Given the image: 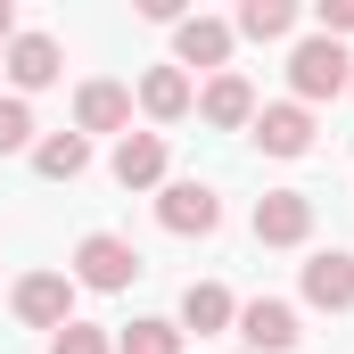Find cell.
<instances>
[{
    "label": "cell",
    "mask_w": 354,
    "mask_h": 354,
    "mask_svg": "<svg viewBox=\"0 0 354 354\" xmlns=\"http://www.w3.org/2000/svg\"><path fill=\"white\" fill-rule=\"evenodd\" d=\"M157 223H165L174 239H206V231L223 223V198H214L206 181H165V198H157Z\"/></svg>",
    "instance_id": "277c9868"
},
{
    "label": "cell",
    "mask_w": 354,
    "mask_h": 354,
    "mask_svg": "<svg viewBox=\"0 0 354 354\" xmlns=\"http://www.w3.org/2000/svg\"><path fill=\"white\" fill-rule=\"evenodd\" d=\"M231 41H239V33H231L223 17H181L174 25V66H223Z\"/></svg>",
    "instance_id": "30bf717a"
},
{
    "label": "cell",
    "mask_w": 354,
    "mask_h": 354,
    "mask_svg": "<svg viewBox=\"0 0 354 354\" xmlns=\"http://www.w3.org/2000/svg\"><path fill=\"white\" fill-rule=\"evenodd\" d=\"M58 75H66V58H58L50 33H17V41H8V83L17 91H50Z\"/></svg>",
    "instance_id": "9c48e42d"
},
{
    "label": "cell",
    "mask_w": 354,
    "mask_h": 354,
    "mask_svg": "<svg viewBox=\"0 0 354 354\" xmlns=\"http://www.w3.org/2000/svg\"><path fill=\"white\" fill-rule=\"evenodd\" d=\"M140 107H149L157 124H181V115L198 107V91H189L181 66H149V75H140Z\"/></svg>",
    "instance_id": "9a60e30c"
},
{
    "label": "cell",
    "mask_w": 354,
    "mask_h": 354,
    "mask_svg": "<svg viewBox=\"0 0 354 354\" xmlns=\"http://www.w3.org/2000/svg\"><path fill=\"white\" fill-rule=\"evenodd\" d=\"M305 305H322V313H346L354 305V256L346 248H322L305 264Z\"/></svg>",
    "instance_id": "ba28073f"
},
{
    "label": "cell",
    "mask_w": 354,
    "mask_h": 354,
    "mask_svg": "<svg viewBox=\"0 0 354 354\" xmlns=\"http://www.w3.org/2000/svg\"><path fill=\"white\" fill-rule=\"evenodd\" d=\"M115 181L124 189H157L165 181V132H124L115 140Z\"/></svg>",
    "instance_id": "8fae6325"
},
{
    "label": "cell",
    "mask_w": 354,
    "mask_h": 354,
    "mask_svg": "<svg viewBox=\"0 0 354 354\" xmlns=\"http://www.w3.org/2000/svg\"><path fill=\"white\" fill-rule=\"evenodd\" d=\"M198 115H206V124H223V132L256 124V91H248V75H214V83L198 91Z\"/></svg>",
    "instance_id": "5bb4252c"
},
{
    "label": "cell",
    "mask_w": 354,
    "mask_h": 354,
    "mask_svg": "<svg viewBox=\"0 0 354 354\" xmlns=\"http://www.w3.org/2000/svg\"><path fill=\"white\" fill-rule=\"evenodd\" d=\"M231 322H239V305H231L223 280H189V288H181V330L214 338V330H231Z\"/></svg>",
    "instance_id": "4fadbf2b"
},
{
    "label": "cell",
    "mask_w": 354,
    "mask_h": 354,
    "mask_svg": "<svg viewBox=\"0 0 354 354\" xmlns=\"http://www.w3.org/2000/svg\"><path fill=\"white\" fill-rule=\"evenodd\" d=\"M231 33H248V41H288V33H297V0H248Z\"/></svg>",
    "instance_id": "e0dca14e"
},
{
    "label": "cell",
    "mask_w": 354,
    "mask_h": 354,
    "mask_svg": "<svg viewBox=\"0 0 354 354\" xmlns=\"http://www.w3.org/2000/svg\"><path fill=\"white\" fill-rule=\"evenodd\" d=\"M256 149L264 157H305L313 149V107H297V99H280V107H256Z\"/></svg>",
    "instance_id": "52a82bcc"
},
{
    "label": "cell",
    "mask_w": 354,
    "mask_h": 354,
    "mask_svg": "<svg viewBox=\"0 0 354 354\" xmlns=\"http://www.w3.org/2000/svg\"><path fill=\"white\" fill-rule=\"evenodd\" d=\"M75 280L83 288H132L140 280V248L115 239V231H91L83 248H75Z\"/></svg>",
    "instance_id": "3957f363"
},
{
    "label": "cell",
    "mask_w": 354,
    "mask_h": 354,
    "mask_svg": "<svg viewBox=\"0 0 354 354\" xmlns=\"http://www.w3.org/2000/svg\"><path fill=\"white\" fill-rule=\"evenodd\" d=\"M91 165V140L83 132H50V140H33V174L41 181H75Z\"/></svg>",
    "instance_id": "2e32d148"
},
{
    "label": "cell",
    "mask_w": 354,
    "mask_h": 354,
    "mask_svg": "<svg viewBox=\"0 0 354 354\" xmlns=\"http://www.w3.org/2000/svg\"><path fill=\"white\" fill-rule=\"evenodd\" d=\"M115 354H181V322H132L115 338Z\"/></svg>",
    "instance_id": "ac0fdd59"
},
{
    "label": "cell",
    "mask_w": 354,
    "mask_h": 354,
    "mask_svg": "<svg viewBox=\"0 0 354 354\" xmlns=\"http://www.w3.org/2000/svg\"><path fill=\"white\" fill-rule=\"evenodd\" d=\"M17 322L25 330H66L75 322V272H25L17 280Z\"/></svg>",
    "instance_id": "7a4b0ae2"
},
{
    "label": "cell",
    "mask_w": 354,
    "mask_h": 354,
    "mask_svg": "<svg viewBox=\"0 0 354 354\" xmlns=\"http://www.w3.org/2000/svg\"><path fill=\"white\" fill-rule=\"evenodd\" d=\"M0 41H17V8L8 0H0Z\"/></svg>",
    "instance_id": "7402d4cb"
},
{
    "label": "cell",
    "mask_w": 354,
    "mask_h": 354,
    "mask_svg": "<svg viewBox=\"0 0 354 354\" xmlns=\"http://www.w3.org/2000/svg\"><path fill=\"white\" fill-rule=\"evenodd\" d=\"M239 338H248V354H288L305 330H297V305H280V297H248L239 305Z\"/></svg>",
    "instance_id": "8992f818"
},
{
    "label": "cell",
    "mask_w": 354,
    "mask_h": 354,
    "mask_svg": "<svg viewBox=\"0 0 354 354\" xmlns=\"http://www.w3.org/2000/svg\"><path fill=\"white\" fill-rule=\"evenodd\" d=\"M338 33H354V0H322V41H338Z\"/></svg>",
    "instance_id": "44dd1931"
},
{
    "label": "cell",
    "mask_w": 354,
    "mask_h": 354,
    "mask_svg": "<svg viewBox=\"0 0 354 354\" xmlns=\"http://www.w3.org/2000/svg\"><path fill=\"white\" fill-rule=\"evenodd\" d=\"M17 149H33V107L0 99V157H17Z\"/></svg>",
    "instance_id": "ffe728a7"
},
{
    "label": "cell",
    "mask_w": 354,
    "mask_h": 354,
    "mask_svg": "<svg viewBox=\"0 0 354 354\" xmlns=\"http://www.w3.org/2000/svg\"><path fill=\"white\" fill-rule=\"evenodd\" d=\"M346 83H354V58L338 50V41H322V33L297 41V58H288V91H297V107H305V99H338Z\"/></svg>",
    "instance_id": "6da1fadb"
},
{
    "label": "cell",
    "mask_w": 354,
    "mask_h": 354,
    "mask_svg": "<svg viewBox=\"0 0 354 354\" xmlns=\"http://www.w3.org/2000/svg\"><path fill=\"white\" fill-rule=\"evenodd\" d=\"M313 239V198L305 189H264L256 198V248H297Z\"/></svg>",
    "instance_id": "5b68a950"
},
{
    "label": "cell",
    "mask_w": 354,
    "mask_h": 354,
    "mask_svg": "<svg viewBox=\"0 0 354 354\" xmlns=\"http://www.w3.org/2000/svg\"><path fill=\"white\" fill-rule=\"evenodd\" d=\"M50 354H115V338L99 322H66V330H50Z\"/></svg>",
    "instance_id": "d6986e66"
},
{
    "label": "cell",
    "mask_w": 354,
    "mask_h": 354,
    "mask_svg": "<svg viewBox=\"0 0 354 354\" xmlns=\"http://www.w3.org/2000/svg\"><path fill=\"white\" fill-rule=\"evenodd\" d=\"M132 124V91L124 83H83L75 91V132H124Z\"/></svg>",
    "instance_id": "7c38bea8"
}]
</instances>
